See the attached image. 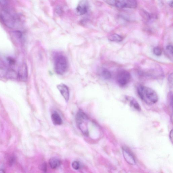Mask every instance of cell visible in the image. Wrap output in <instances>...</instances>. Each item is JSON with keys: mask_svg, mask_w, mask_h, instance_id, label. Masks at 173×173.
<instances>
[{"mask_svg": "<svg viewBox=\"0 0 173 173\" xmlns=\"http://www.w3.org/2000/svg\"><path fill=\"white\" fill-rule=\"evenodd\" d=\"M137 92L140 99L149 105H153L157 103L159 99L157 93L155 91L142 85L138 87Z\"/></svg>", "mask_w": 173, "mask_h": 173, "instance_id": "obj_1", "label": "cell"}, {"mask_svg": "<svg viewBox=\"0 0 173 173\" xmlns=\"http://www.w3.org/2000/svg\"><path fill=\"white\" fill-rule=\"evenodd\" d=\"M0 17L3 24L9 28H15L18 24L17 16L9 9L5 8L2 10L0 13Z\"/></svg>", "mask_w": 173, "mask_h": 173, "instance_id": "obj_2", "label": "cell"}, {"mask_svg": "<svg viewBox=\"0 0 173 173\" xmlns=\"http://www.w3.org/2000/svg\"><path fill=\"white\" fill-rule=\"evenodd\" d=\"M54 68L56 72L59 75L64 74L68 67V61L65 56L57 53L54 56Z\"/></svg>", "mask_w": 173, "mask_h": 173, "instance_id": "obj_3", "label": "cell"}, {"mask_svg": "<svg viewBox=\"0 0 173 173\" xmlns=\"http://www.w3.org/2000/svg\"><path fill=\"white\" fill-rule=\"evenodd\" d=\"M131 77L130 74L127 71L121 70L117 75L116 80L119 85L124 86L130 82Z\"/></svg>", "mask_w": 173, "mask_h": 173, "instance_id": "obj_4", "label": "cell"}, {"mask_svg": "<svg viewBox=\"0 0 173 173\" xmlns=\"http://www.w3.org/2000/svg\"><path fill=\"white\" fill-rule=\"evenodd\" d=\"M137 6L136 0H116V7L118 8L135 9Z\"/></svg>", "mask_w": 173, "mask_h": 173, "instance_id": "obj_5", "label": "cell"}, {"mask_svg": "<svg viewBox=\"0 0 173 173\" xmlns=\"http://www.w3.org/2000/svg\"><path fill=\"white\" fill-rule=\"evenodd\" d=\"M18 79L23 82H26L28 79V67L26 64H22L19 68Z\"/></svg>", "mask_w": 173, "mask_h": 173, "instance_id": "obj_6", "label": "cell"}, {"mask_svg": "<svg viewBox=\"0 0 173 173\" xmlns=\"http://www.w3.org/2000/svg\"><path fill=\"white\" fill-rule=\"evenodd\" d=\"M88 8V3L87 1H81L76 8V11L77 14L78 15H82L86 14Z\"/></svg>", "mask_w": 173, "mask_h": 173, "instance_id": "obj_7", "label": "cell"}, {"mask_svg": "<svg viewBox=\"0 0 173 173\" xmlns=\"http://www.w3.org/2000/svg\"><path fill=\"white\" fill-rule=\"evenodd\" d=\"M122 150L123 155L126 161L131 165H135L136 161L132 154L125 148H123Z\"/></svg>", "mask_w": 173, "mask_h": 173, "instance_id": "obj_8", "label": "cell"}, {"mask_svg": "<svg viewBox=\"0 0 173 173\" xmlns=\"http://www.w3.org/2000/svg\"><path fill=\"white\" fill-rule=\"evenodd\" d=\"M57 87L65 101H68L69 98V90L68 86L65 84H60L57 85Z\"/></svg>", "mask_w": 173, "mask_h": 173, "instance_id": "obj_9", "label": "cell"}, {"mask_svg": "<svg viewBox=\"0 0 173 173\" xmlns=\"http://www.w3.org/2000/svg\"><path fill=\"white\" fill-rule=\"evenodd\" d=\"M11 35L13 39L16 42L21 43L23 41L24 35L20 31H14L11 33Z\"/></svg>", "mask_w": 173, "mask_h": 173, "instance_id": "obj_10", "label": "cell"}, {"mask_svg": "<svg viewBox=\"0 0 173 173\" xmlns=\"http://www.w3.org/2000/svg\"><path fill=\"white\" fill-rule=\"evenodd\" d=\"M88 119L87 116L86 115L82 112H79L76 114V120L77 124L79 125L83 123L85 120Z\"/></svg>", "mask_w": 173, "mask_h": 173, "instance_id": "obj_11", "label": "cell"}, {"mask_svg": "<svg viewBox=\"0 0 173 173\" xmlns=\"http://www.w3.org/2000/svg\"><path fill=\"white\" fill-rule=\"evenodd\" d=\"M51 120L53 124L56 125H61L63 121L61 117L57 112H55L52 114L51 116Z\"/></svg>", "mask_w": 173, "mask_h": 173, "instance_id": "obj_12", "label": "cell"}, {"mask_svg": "<svg viewBox=\"0 0 173 173\" xmlns=\"http://www.w3.org/2000/svg\"><path fill=\"white\" fill-rule=\"evenodd\" d=\"M127 99L130 102L131 106L134 108L135 109L137 110L138 111H141L140 106L136 99H135L134 98L130 97H127Z\"/></svg>", "mask_w": 173, "mask_h": 173, "instance_id": "obj_13", "label": "cell"}, {"mask_svg": "<svg viewBox=\"0 0 173 173\" xmlns=\"http://www.w3.org/2000/svg\"><path fill=\"white\" fill-rule=\"evenodd\" d=\"M49 164L50 166L52 168L54 169H56L61 165V162L59 159L55 158H51L49 161Z\"/></svg>", "mask_w": 173, "mask_h": 173, "instance_id": "obj_14", "label": "cell"}, {"mask_svg": "<svg viewBox=\"0 0 173 173\" xmlns=\"http://www.w3.org/2000/svg\"><path fill=\"white\" fill-rule=\"evenodd\" d=\"M6 77L8 79H15L18 78L17 73L14 70L10 69L7 70Z\"/></svg>", "mask_w": 173, "mask_h": 173, "instance_id": "obj_15", "label": "cell"}, {"mask_svg": "<svg viewBox=\"0 0 173 173\" xmlns=\"http://www.w3.org/2000/svg\"><path fill=\"white\" fill-rule=\"evenodd\" d=\"M101 75L103 78L106 80H109L112 77L111 72L107 69L103 68L102 69Z\"/></svg>", "mask_w": 173, "mask_h": 173, "instance_id": "obj_16", "label": "cell"}, {"mask_svg": "<svg viewBox=\"0 0 173 173\" xmlns=\"http://www.w3.org/2000/svg\"><path fill=\"white\" fill-rule=\"evenodd\" d=\"M108 38L110 41L115 42H120L123 40L122 37L120 35L116 34L110 35Z\"/></svg>", "mask_w": 173, "mask_h": 173, "instance_id": "obj_17", "label": "cell"}, {"mask_svg": "<svg viewBox=\"0 0 173 173\" xmlns=\"http://www.w3.org/2000/svg\"><path fill=\"white\" fill-rule=\"evenodd\" d=\"M143 13L142 14L144 18H145V20L148 21H149L153 19L154 17H155V16L149 14L148 13L145 11H143Z\"/></svg>", "mask_w": 173, "mask_h": 173, "instance_id": "obj_18", "label": "cell"}, {"mask_svg": "<svg viewBox=\"0 0 173 173\" xmlns=\"http://www.w3.org/2000/svg\"><path fill=\"white\" fill-rule=\"evenodd\" d=\"M153 51L154 53L156 56H160L162 55V49L159 47H156L154 48Z\"/></svg>", "mask_w": 173, "mask_h": 173, "instance_id": "obj_19", "label": "cell"}, {"mask_svg": "<svg viewBox=\"0 0 173 173\" xmlns=\"http://www.w3.org/2000/svg\"><path fill=\"white\" fill-rule=\"evenodd\" d=\"M10 0H0V7L6 8L9 5Z\"/></svg>", "mask_w": 173, "mask_h": 173, "instance_id": "obj_20", "label": "cell"}, {"mask_svg": "<svg viewBox=\"0 0 173 173\" xmlns=\"http://www.w3.org/2000/svg\"><path fill=\"white\" fill-rule=\"evenodd\" d=\"M166 51L168 55L170 56L173 57V47L172 45H169L167 46L166 48Z\"/></svg>", "mask_w": 173, "mask_h": 173, "instance_id": "obj_21", "label": "cell"}, {"mask_svg": "<svg viewBox=\"0 0 173 173\" xmlns=\"http://www.w3.org/2000/svg\"><path fill=\"white\" fill-rule=\"evenodd\" d=\"M80 163L78 161H75L72 162V167L75 170H78L80 168Z\"/></svg>", "mask_w": 173, "mask_h": 173, "instance_id": "obj_22", "label": "cell"}, {"mask_svg": "<svg viewBox=\"0 0 173 173\" xmlns=\"http://www.w3.org/2000/svg\"><path fill=\"white\" fill-rule=\"evenodd\" d=\"M103 1L108 5L116 6V0H103Z\"/></svg>", "mask_w": 173, "mask_h": 173, "instance_id": "obj_23", "label": "cell"}, {"mask_svg": "<svg viewBox=\"0 0 173 173\" xmlns=\"http://www.w3.org/2000/svg\"><path fill=\"white\" fill-rule=\"evenodd\" d=\"M56 13L59 15H62L63 13V10L62 8L60 6H58L56 8Z\"/></svg>", "mask_w": 173, "mask_h": 173, "instance_id": "obj_24", "label": "cell"}, {"mask_svg": "<svg viewBox=\"0 0 173 173\" xmlns=\"http://www.w3.org/2000/svg\"><path fill=\"white\" fill-rule=\"evenodd\" d=\"M7 61L8 63L11 65H14L15 63V60L11 57L8 58Z\"/></svg>", "mask_w": 173, "mask_h": 173, "instance_id": "obj_25", "label": "cell"}, {"mask_svg": "<svg viewBox=\"0 0 173 173\" xmlns=\"http://www.w3.org/2000/svg\"><path fill=\"white\" fill-rule=\"evenodd\" d=\"M47 167L46 163H44L40 167V169L44 172H46L47 170Z\"/></svg>", "mask_w": 173, "mask_h": 173, "instance_id": "obj_26", "label": "cell"}, {"mask_svg": "<svg viewBox=\"0 0 173 173\" xmlns=\"http://www.w3.org/2000/svg\"><path fill=\"white\" fill-rule=\"evenodd\" d=\"M15 162V158L14 156H12L10 158L9 160V164L10 166L13 165Z\"/></svg>", "mask_w": 173, "mask_h": 173, "instance_id": "obj_27", "label": "cell"}, {"mask_svg": "<svg viewBox=\"0 0 173 173\" xmlns=\"http://www.w3.org/2000/svg\"><path fill=\"white\" fill-rule=\"evenodd\" d=\"M168 81L170 84V86L171 85L172 86L173 85V74H171L170 76H169Z\"/></svg>", "mask_w": 173, "mask_h": 173, "instance_id": "obj_28", "label": "cell"}, {"mask_svg": "<svg viewBox=\"0 0 173 173\" xmlns=\"http://www.w3.org/2000/svg\"><path fill=\"white\" fill-rule=\"evenodd\" d=\"M170 140L172 141V142L173 140V130H172L170 132Z\"/></svg>", "mask_w": 173, "mask_h": 173, "instance_id": "obj_29", "label": "cell"}, {"mask_svg": "<svg viewBox=\"0 0 173 173\" xmlns=\"http://www.w3.org/2000/svg\"><path fill=\"white\" fill-rule=\"evenodd\" d=\"M172 4H173V1L172 0V1H170V7H172Z\"/></svg>", "mask_w": 173, "mask_h": 173, "instance_id": "obj_30", "label": "cell"}, {"mask_svg": "<svg viewBox=\"0 0 173 173\" xmlns=\"http://www.w3.org/2000/svg\"><path fill=\"white\" fill-rule=\"evenodd\" d=\"M5 172L4 171V170H0V173H3Z\"/></svg>", "mask_w": 173, "mask_h": 173, "instance_id": "obj_31", "label": "cell"}]
</instances>
